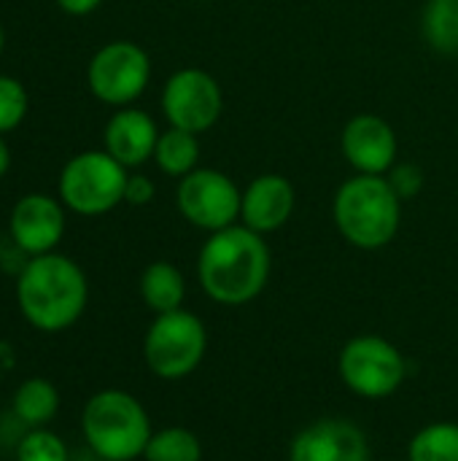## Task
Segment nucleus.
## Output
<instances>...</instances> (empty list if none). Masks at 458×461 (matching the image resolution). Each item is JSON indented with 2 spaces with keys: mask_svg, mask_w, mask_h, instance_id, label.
<instances>
[{
  "mask_svg": "<svg viewBox=\"0 0 458 461\" xmlns=\"http://www.w3.org/2000/svg\"><path fill=\"white\" fill-rule=\"evenodd\" d=\"M67 446L59 435L43 429H27L16 443V461H67Z\"/></svg>",
  "mask_w": 458,
  "mask_h": 461,
  "instance_id": "22",
  "label": "nucleus"
},
{
  "mask_svg": "<svg viewBox=\"0 0 458 461\" xmlns=\"http://www.w3.org/2000/svg\"><path fill=\"white\" fill-rule=\"evenodd\" d=\"M332 216L337 232L362 251L389 246L402 224V200L386 176H364L343 181L335 192Z\"/></svg>",
  "mask_w": 458,
  "mask_h": 461,
  "instance_id": "3",
  "label": "nucleus"
},
{
  "mask_svg": "<svg viewBox=\"0 0 458 461\" xmlns=\"http://www.w3.org/2000/svg\"><path fill=\"white\" fill-rule=\"evenodd\" d=\"M289 461H370V440L348 419H319L297 432Z\"/></svg>",
  "mask_w": 458,
  "mask_h": 461,
  "instance_id": "12",
  "label": "nucleus"
},
{
  "mask_svg": "<svg viewBox=\"0 0 458 461\" xmlns=\"http://www.w3.org/2000/svg\"><path fill=\"white\" fill-rule=\"evenodd\" d=\"M27 89L11 76H0V135L13 132L27 116Z\"/></svg>",
  "mask_w": 458,
  "mask_h": 461,
  "instance_id": "23",
  "label": "nucleus"
},
{
  "mask_svg": "<svg viewBox=\"0 0 458 461\" xmlns=\"http://www.w3.org/2000/svg\"><path fill=\"white\" fill-rule=\"evenodd\" d=\"M59 411V392L46 378H27L13 392V416L27 429H43Z\"/></svg>",
  "mask_w": 458,
  "mask_h": 461,
  "instance_id": "17",
  "label": "nucleus"
},
{
  "mask_svg": "<svg viewBox=\"0 0 458 461\" xmlns=\"http://www.w3.org/2000/svg\"><path fill=\"white\" fill-rule=\"evenodd\" d=\"M421 32L432 51L458 54V0H427Z\"/></svg>",
  "mask_w": 458,
  "mask_h": 461,
  "instance_id": "19",
  "label": "nucleus"
},
{
  "mask_svg": "<svg viewBox=\"0 0 458 461\" xmlns=\"http://www.w3.org/2000/svg\"><path fill=\"white\" fill-rule=\"evenodd\" d=\"M3 46H5V32H3V27H0V54H3Z\"/></svg>",
  "mask_w": 458,
  "mask_h": 461,
  "instance_id": "28",
  "label": "nucleus"
},
{
  "mask_svg": "<svg viewBox=\"0 0 458 461\" xmlns=\"http://www.w3.org/2000/svg\"><path fill=\"white\" fill-rule=\"evenodd\" d=\"M205 351H208L205 324L184 308L159 313L143 338L146 367L162 381H181L192 375L205 359Z\"/></svg>",
  "mask_w": 458,
  "mask_h": 461,
  "instance_id": "6",
  "label": "nucleus"
},
{
  "mask_svg": "<svg viewBox=\"0 0 458 461\" xmlns=\"http://www.w3.org/2000/svg\"><path fill=\"white\" fill-rule=\"evenodd\" d=\"M159 140L157 122L140 108H119L103 132L105 151L124 167H140L143 162L154 159V149Z\"/></svg>",
  "mask_w": 458,
  "mask_h": 461,
  "instance_id": "15",
  "label": "nucleus"
},
{
  "mask_svg": "<svg viewBox=\"0 0 458 461\" xmlns=\"http://www.w3.org/2000/svg\"><path fill=\"white\" fill-rule=\"evenodd\" d=\"M337 373L356 397L386 400L402 386L408 365L391 340L381 335H356L343 346L337 357Z\"/></svg>",
  "mask_w": 458,
  "mask_h": 461,
  "instance_id": "7",
  "label": "nucleus"
},
{
  "mask_svg": "<svg viewBox=\"0 0 458 461\" xmlns=\"http://www.w3.org/2000/svg\"><path fill=\"white\" fill-rule=\"evenodd\" d=\"M8 232L27 257L51 254L65 235V205L51 194H24L13 203Z\"/></svg>",
  "mask_w": 458,
  "mask_h": 461,
  "instance_id": "11",
  "label": "nucleus"
},
{
  "mask_svg": "<svg viewBox=\"0 0 458 461\" xmlns=\"http://www.w3.org/2000/svg\"><path fill=\"white\" fill-rule=\"evenodd\" d=\"M81 432L92 454L103 461H132L143 456L154 435L151 419L140 400L121 389H103L86 400Z\"/></svg>",
  "mask_w": 458,
  "mask_h": 461,
  "instance_id": "4",
  "label": "nucleus"
},
{
  "mask_svg": "<svg viewBox=\"0 0 458 461\" xmlns=\"http://www.w3.org/2000/svg\"><path fill=\"white\" fill-rule=\"evenodd\" d=\"M197 159H200V140L194 132H186L178 127H167L165 132H159L154 162L165 176L184 178L197 167Z\"/></svg>",
  "mask_w": 458,
  "mask_h": 461,
  "instance_id": "18",
  "label": "nucleus"
},
{
  "mask_svg": "<svg viewBox=\"0 0 458 461\" xmlns=\"http://www.w3.org/2000/svg\"><path fill=\"white\" fill-rule=\"evenodd\" d=\"M408 461H458L456 421H435L418 429L408 446Z\"/></svg>",
  "mask_w": 458,
  "mask_h": 461,
  "instance_id": "20",
  "label": "nucleus"
},
{
  "mask_svg": "<svg viewBox=\"0 0 458 461\" xmlns=\"http://www.w3.org/2000/svg\"><path fill=\"white\" fill-rule=\"evenodd\" d=\"M294 205L297 192L292 181L278 173H262L243 189L240 224L259 235H270L292 219Z\"/></svg>",
  "mask_w": 458,
  "mask_h": 461,
  "instance_id": "14",
  "label": "nucleus"
},
{
  "mask_svg": "<svg viewBox=\"0 0 458 461\" xmlns=\"http://www.w3.org/2000/svg\"><path fill=\"white\" fill-rule=\"evenodd\" d=\"M386 461H408V459H386Z\"/></svg>",
  "mask_w": 458,
  "mask_h": 461,
  "instance_id": "29",
  "label": "nucleus"
},
{
  "mask_svg": "<svg viewBox=\"0 0 458 461\" xmlns=\"http://www.w3.org/2000/svg\"><path fill=\"white\" fill-rule=\"evenodd\" d=\"M8 167H11V151H8V143L0 135V178L8 173Z\"/></svg>",
  "mask_w": 458,
  "mask_h": 461,
  "instance_id": "27",
  "label": "nucleus"
},
{
  "mask_svg": "<svg viewBox=\"0 0 458 461\" xmlns=\"http://www.w3.org/2000/svg\"><path fill=\"white\" fill-rule=\"evenodd\" d=\"M100 3H103V0H57V5H59L65 14H70V16H86V14H92Z\"/></svg>",
  "mask_w": 458,
  "mask_h": 461,
  "instance_id": "26",
  "label": "nucleus"
},
{
  "mask_svg": "<svg viewBox=\"0 0 458 461\" xmlns=\"http://www.w3.org/2000/svg\"><path fill=\"white\" fill-rule=\"evenodd\" d=\"M270 249L265 235L232 224L211 232L197 257V278L202 292L219 305H246L256 300L270 281Z\"/></svg>",
  "mask_w": 458,
  "mask_h": 461,
  "instance_id": "1",
  "label": "nucleus"
},
{
  "mask_svg": "<svg viewBox=\"0 0 458 461\" xmlns=\"http://www.w3.org/2000/svg\"><path fill=\"white\" fill-rule=\"evenodd\" d=\"M127 167L119 165L105 149L81 151L65 162L59 173V200L78 216H103L124 203Z\"/></svg>",
  "mask_w": 458,
  "mask_h": 461,
  "instance_id": "5",
  "label": "nucleus"
},
{
  "mask_svg": "<svg viewBox=\"0 0 458 461\" xmlns=\"http://www.w3.org/2000/svg\"><path fill=\"white\" fill-rule=\"evenodd\" d=\"M240 203H243V192L221 170L194 167L189 176L178 178L175 205L181 216L192 227L205 230L208 235L238 224Z\"/></svg>",
  "mask_w": 458,
  "mask_h": 461,
  "instance_id": "9",
  "label": "nucleus"
},
{
  "mask_svg": "<svg viewBox=\"0 0 458 461\" xmlns=\"http://www.w3.org/2000/svg\"><path fill=\"white\" fill-rule=\"evenodd\" d=\"M386 178L400 200H413L424 189V170L418 165H394Z\"/></svg>",
  "mask_w": 458,
  "mask_h": 461,
  "instance_id": "24",
  "label": "nucleus"
},
{
  "mask_svg": "<svg viewBox=\"0 0 458 461\" xmlns=\"http://www.w3.org/2000/svg\"><path fill=\"white\" fill-rule=\"evenodd\" d=\"M16 303L30 327L40 332H62L84 316L89 281L65 254L51 251L30 257L19 270Z\"/></svg>",
  "mask_w": 458,
  "mask_h": 461,
  "instance_id": "2",
  "label": "nucleus"
},
{
  "mask_svg": "<svg viewBox=\"0 0 458 461\" xmlns=\"http://www.w3.org/2000/svg\"><path fill=\"white\" fill-rule=\"evenodd\" d=\"M140 297L157 316L178 311L184 308L186 281L173 262H151L140 276Z\"/></svg>",
  "mask_w": 458,
  "mask_h": 461,
  "instance_id": "16",
  "label": "nucleus"
},
{
  "mask_svg": "<svg viewBox=\"0 0 458 461\" xmlns=\"http://www.w3.org/2000/svg\"><path fill=\"white\" fill-rule=\"evenodd\" d=\"M157 194L154 181L146 173H130L127 176V186H124V203L130 205H148Z\"/></svg>",
  "mask_w": 458,
  "mask_h": 461,
  "instance_id": "25",
  "label": "nucleus"
},
{
  "mask_svg": "<svg viewBox=\"0 0 458 461\" xmlns=\"http://www.w3.org/2000/svg\"><path fill=\"white\" fill-rule=\"evenodd\" d=\"M224 111V95L219 81L200 68L175 70L162 86V113L170 127L202 135Z\"/></svg>",
  "mask_w": 458,
  "mask_h": 461,
  "instance_id": "10",
  "label": "nucleus"
},
{
  "mask_svg": "<svg viewBox=\"0 0 458 461\" xmlns=\"http://www.w3.org/2000/svg\"><path fill=\"white\" fill-rule=\"evenodd\" d=\"M340 151L356 173L386 176L397 165V132L386 119L359 113L343 127Z\"/></svg>",
  "mask_w": 458,
  "mask_h": 461,
  "instance_id": "13",
  "label": "nucleus"
},
{
  "mask_svg": "<svg viewBox=\"0 0 458 461\" xmlns=\"http://www.w3.org/2000/svg\"><path fill=\"white\" fill-rule=\"evenodd\" d=\"M151 81V59L132 41H111L94 51L86 68L89 92L105 105H132Z\"/></svg>",
  "mask_w": 458,
  "mask_h": 461,
  "instance_id": "8",
  "label": "nucleus"
},
{
  "mask_svg": "<svg viewBox=\"0 0 458 461\" xmlns=\"http://www.w3.org/2000/svg\"><path fill=\"white\" fill-rule=\"evenodd\" d=\"M146 461H202V443L186 427H165L151 435L146 446Z\"/></svg>",
  "mask_w": 458,
  "mask_h": 461,
  "instance_id": "21",
  "label": "nucleus"
}]
</instances>
